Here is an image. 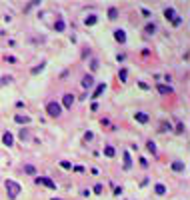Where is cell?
Segmentation results:
<instances>
[{
    "label": "cell",
    "instance_id": "cell-1",
    "mask_svg": "<svg viewBox=\"0 0 190 200\" xmlns=\"http://www.w3.org/2000/svg\"><path fill=\"white\" fill-rule=\"evenodd\" d=\"M4 186H6V192H8V196H10V198H16V196L22 192L20 184H18V182H14V180H6V182H4Z\"/></svg>",
    "mask_w": 190,
    "mask_h": 200
},
{
    "label": "cell",
    "instance_id": "cell-2",
    "mask_svg": "<svg viewBox=\"0 0 190 200\" xmlns=\"http://www.w3.org/2000/svg\"><path fill=\"white\" fill-rule=\"evenodd\" d=\"M46 112H48V116L56 118V116H60L62 108H60V104H58V102H48V106H46Z\"/></svg>",
    "mask_w": 190,
    "mask_h": 200
},
{
    "label": "cell",
    "instance_id": "cell-3",
    "mask_svg": "<svg viewBox=\"0 0 190 200\" xmlns=\"http://www.w3.org/2000/svg\"><path fill=\"white\" fill-rule=\"evenodd\" d=\"M164 16H166L168 20H170V22L174 24V26H178V24L182 22V20H180V16H176L174 8H166V10H164Z\"/></svg>",
    "mask_w": 190,
    "mask_h": 200
},
{
    "label": "cell",
    "instance_id": "cell-4",
    "mask_svg": "<svg viewBox=\"0 0 190 200\" xmlns=\"http://www.w3.org/2000/svg\"><path fill=\"white\" fill-rule=\"evenodd\" d=\"M36 184H44V186H48V188H56V184L50 180V178H46V176H42V178H36Z\"/></svg>",
    "mask_w": 190,
    "mask_h": 200
},
{
    "label": "cell",
    "instance_id": "cell-5",
    "mask_svg": "<svg viewBox=\"0 0 190 200\" xmlns=\"http://www.w3.org/2000/svg\"><path fill=\"white\" fill-rule=\"evenodd\" d=\"M114 38H116V42L124 44V42H126V34H124V30H114Z\"/></svg>",
    "mask_w": 190,
    "mask_h": 200
},
{
    "label": "cell",
    "instance_id": "cell-6",
    "mask_svg": "<svg viewBox=\"0 0 190 200\" xmlns=\"http://www.w3.org/2000/svg\"><path fill=\"white\" fill-rule=\"evenodd\" d=\"M92 86H94L92 76H84V78H82V88H92Z\"/></svg>",
    "mask_w": 190,
    "mask_h": 200
},
{
    "label": "cell",
    "instance_id": "cell-7",
    "mask_svg": "<svg viewBox=\"0 0 190 200\" xmlns=\"http://www.w3.org/2000/svg\"><path fill=\"white\" fill-rule=\"evenodd\" d=\"M14 120H16L18 124H28V122H30V116H24V114H16V116H14Z\"/></svg>",
    "mask_w": 190,
    "mask_h": 200
},
{
    "label": "cell",
    "instance_id": "cell-8",
    "mask_svg": "<svg viewBox=\"0 0 190 200\" xmlns=\"http://www.w3.org/2000/svg\"><path fill=\"white\" fill-rule=\"evenodd\" d=\"M134 116H136V120H138V122H142V124L148 122V114H146V112H136Z\"/></svg>",
    "mask_w": 190,
    "mask_h": 200
},
{
    "label": "cell",
    "instance_id": "cell-9",
    "mask_svg": "<svg viewBox=\"0 0 190 200\" xmlns=\"http://www.w3.org/2000/svg\"><path fill=\"white\" fill-rule=\"evenodd\" d=\"M2 142H4L6 146H12V142H14L12 134H10V132H4V136H2Z\"/></svg>",
    "mask_w": 190,
    "mask_h": 200
},
{
    "label": "cell",
    "instance_id": "cell-10",
    "mask_svg": "<svg viewBox=\"0 0 190 200\" xmlns=\"http://www.w3.org/2000/svg\"><path fill=\"white\" fill-rule=\"evenodd\" d=\"M62 102H64V106H66V108H72V102H74V96H72V94H66Z\"/></svg>",
    "mask_w": 190,
    "mask_h": 200
},
{
    "label": "cell",
    "instance_id": "cell-11",
    "mask_svg": "<svg viewBox=\"0 0 190 200\" xmlns=\"http://www.w3.org/2000/svg\"><path fill=\"white\" fill-rule=\"evenodd\" d=\"M104 88H106V84H98V86H96V90H94V94H92V98H98L102 92H104Z\"/></svg>",
    "mask_w": 190,
    "mask_h": 200
},
{
    "label": "cell",
    "instance_id": "cell-12",
    "mask_svg": "<svg viewBox=\"0 0 190 200\" xmlns=\"http://www.w3.org/2000/svg\"><path fill=\"white\" fill-rule=\"evenodd\" d=\"M158 92H160V94H170L172 88H170V86H164V84H158Z\"/></svg>",
    "mask_w": 190,
    "mask_h": 200
},
{
    "label": "cell",
    "instance_id": "cell-13",
    "mask_svg": "<svg viewBox=\"0 0 190 200\" xmlns=\"http://www.w3.org/2000/svg\"><path fill=\"white\" fill-rule=\"evenodd\" d=\"M154 192H156L158 196H164V194H166V188H164L162 184H156V186H154Z\"/></svg>",
    "mask_w": 190,
    "mask_h": 200
},
{
    "label": "cell",
    "instance_id": "cell-14",
    "mask_svg": "<svg viewBox=\"0 0 190 200\" xmlns=\"http://www.w3.org/2000/svg\"><path fill=\"white\" fill-rule=\"evenodd\" d=\"M172 168H174L176 172H182V170H184V162H180V160H176V162H172Z\"/></svg>",
    "mask_w": 190,
    "mask_h": 200
},
{
    "label": "cell",
    "instance_id": "cell-15",
    "mask_svg": "<svg viewBox=\"0 0 190 200\" xmlns=\"http://www.w3.org/2000/svg\"><path fill=\"white\" fill-rule=\"evenodd\" d=\"M64 26H66V24H64V20H62V18H58V20H56V24H54V28L58 30V32H62V30H64Z\"/></svg>",
    "mask_w": 190,
    "mask_h": 200
},
{
    "label": "cell",
    "instance_id": "cell-16",
    "mask_svg": "<svg viewBox=\"0 0 190 200\" xmlns=\"http://www.w3.org/2000/svg\"><path fill=\"white\" fill-rule=\"evenodd\" d=\"M132 166V160H130V154L124 152V168H130Z\"/></svg>",
    "mask_w": 190,
    "mask_h": 200
},
{
    "label": "cell",
    "instance_id": "cell-17",
    "mask_svg": "<svg viewBox=\"0 0 190 200\" xmlns=\"http://www.w3.org/2000/svg\"><path fill=\"white\" fill-rule=\"evenodd\" d=\"M94 22H96V16H94V14H90L88 18H84V24H86V26H92Z\"/></svg>",
    "mask_w": 190,
    "mask_h": 200
},
{
    "label": "cell",
    "instance_id": "cell-18",
    "mask_svg": "<svg viewBox=\"0 0 190 200\" xmlns=\"http://www.w3.org/2000/svg\"><path fill=\"white\" fill-rule=\"evenodd\" d=\"M104 154L108 156V158H112V156L116 154V150H114V148H112V146H106V148H104Z\"/></svg>",
    "mask_w": 190,
    "mask_h": 200
},
{
    "label": "cell",
    "instance_id": "cell-19",
    "mask_svg": "<svg viewBox=\"0 0 190 200\" xmlns=\"http://www.w3.org/2000/svg\"><path fill=\"white\" fill-rule=\"evenodd\" d=\"M108 18H110V20H116V18H118V10H116V8H110V10H108Z\"/></svg>",
    "mask_w": 190,
    "mask_h": 200
},
{
    "label": "cell",
    "instance_id": "cell-20",
    "mask_svg": "<svg viewBox=\"0 0 190 200\" xmlns=\"http://www.w3.org/2000/svg\"><path fill=\"white\" fill-rule=\"evenodd\" d=\"M144 32H146V34H154V32H156V26H154V24H146Z\"/></svg>",
    "mask_w": 190,
    "mask_h": 200
},
{
    "label": "cell",
    "instance_id": "cell-21",
    "mask_svg": "<svg viewBox=\"0 0 190 200\" xmlns=\"http://www.w3.org/2000/svg\"><path fill=\"white\" fill-rule=\"evenodd\" d=\"M24 172H26V174H34V172H36V168H34L32 164H26V166H24Z\"/></svg>",
    "mask_w": 190,
    "mask_h": 200
},
{
    "label": "cell",
    "instance_id": "cell-22",
    "mask_svg": "<svg viewBox=\"0 0 190 200\" xmlns=\"http://www.w3.org/2000/svg\"><path fill=\"white\" fill-rule=\"evenodd\" d=\"M146 148H148V152H152V154H154V152H156V144H154V142H152V140H150V142H148V144H146Z\"/></svg>",
    "mask_w": 190,
    "mask_h": 200
},
{
    "label": "cell",
    "instance_id": "cell-23",
    "mask_svg": "<svg viewBox=\"0 0 190 200\" xmlns=\"http://www.w3.org/2000/svg\"><path fill=\"white\" fill-rule=\"evenodd\" d=\"M8 82H12V76H2L0 78V86H4V84H8Z\"/></svg>",
    "mask_w": 190,
    "mask_h": 200
},
{
    "label": "cell",
    "instance_id": "cell-24",
    "mask_svg": "<svg viewBox=\"0 0 190 200\" xmlns=\"http://www.w3.org/2000/svg\"><path fill=\"white\" fill-rule=\"evenodd\" d=\"M118 76H120V80H126V76H128V72H126V68H122V70H120V74H118Z\"/></svg>",
    "mask_w": 190,
    "mask_h": 200
},
{
    "label": "cell",
    "instance_id": "cell-25",
    "mask_svg": "<svg viewBox=\"0 0 190 200\" xmlns=\"http://www.w3.org/2000/svg\"><path fill=\"white\" fill-rule=\"evenodd\" d=\"M60 166L68 170V168H72V164H70V162H66V160H62V162H60Z\"/></svg>",
    "mask_w": 190,
    "mask_h": 200
},
{
    "label": "cell",
    "instance_id": "cell-26",
    "mask_svg": "<svg viewBox=\"0 0 190 200\" xmlns=\"http://www.w3.org/2000/svg\"><path fill=\"white\" fill-rule=\"evenodd\" d=\"M42 68H44V62H42V64H40V66H36L32 70V74H38V72H40V70H42Z\"/></svg>",
    "mask_w": 190,
    "mask_h": 200
},
{
    "label": "cell",
    "instance_id": "cell-27",
    "mask_svg": "<svg viewBox=\"0 0 190 200\" xmlns=\"http://www.w3.org/2000/svg\"><path fill=\"white\" fill-rule=\"evenodd\" d=\"M176 132H184V124H182V122L176 124Z\"/></svg>",
    "mask_w": 190,
    "mask_h": 200
},
{
    "label": "cell",
    "instance_id": "cell-28",
    "mask_svg": "<svg viewBox=\"0 0 190 200\" xmlns=\"http://www.w3.org/2000/svg\"><path fill=\"white\" fill-rule=\"evenodd\" d=\"M166 130H170V124H166V122H162V130H160V132H166Z\"/></svg>",
    "mask_w": 190,
    "mask_h": 200
},
{
    "label": "cell",
    "instance_id": "cell-29",
    "mask_svg": "<svg viewBox=\"0 0 190 200\" xmlns=\"http://www.w3.org/2000/svg\"><path fill=\"white\" fill-rule=\"evenodd\" d=\"M94 192L100 194V192H102V184H96V186H94Z\"/></svg>",
    "mask_w": 190,
    "mask_h": 200
},
{
    "label": "cell",
    "instance_id": "cell-30",
    "mask_svg": "<svg viewBox=\"0 0 190 200\" xmlns=\"http://www.w3.org/2000/svg\"><path fill=\"white\" fill-rule=\"evenodd\" d=\"M20 138L26 140V138H28V132H26V130H20Z\"/></svg>",
    "mask_w": 190,
    "mask_h": 200
},
{
    "label": "cell",
    "instance_id": "cell-31",
    "mask_svg": "<svg viewBox=\"0 0 190 200\" xmlns=\"http://www.w3.org/2000/svg\"><path fill=\"white\" fill-rule=\"evenodd\" d=\"M52 200H60V198H52Z\"/></svg>",
    "mask_w": 190,
    "mask_h": 200
}]
</instances>
